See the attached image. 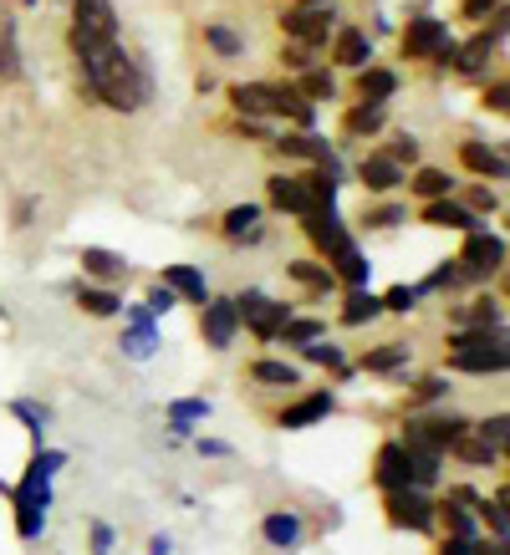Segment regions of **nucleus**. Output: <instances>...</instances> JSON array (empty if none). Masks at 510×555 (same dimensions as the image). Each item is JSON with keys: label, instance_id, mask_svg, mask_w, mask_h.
Segmentation results:
<instances>
[{"label": "nucleus", "instance_id": "17", "mask_svg": "<svg viewBox=\"0 0 510 555\" xmlns=\"http://www.w3.org/2000/svg\"><path fill=\"white\" fill-rule=\"evenodd\" d=\"M164 286L174 291V296H184V301H209V291H204V275L194 266H169L164 270Z\"/></svg>", "mask_w": 510, "mask_h": 555}, {"label": "nucleus", "instance_id": "27", "mask_svg": "<svg viewBox=\"0 0 510 555\" xmlns=\"http://www.w3.org/2000/svg\"><path fill=\"white\" fill-rule=\"evenodd\" d=\"M373 317H383V301L368 296V291H353L347 306H342V321H347V326H362V321H373Z\"/></svg>", "mask_w": 510, "mask_h": 555}, {"label": "nucleus", "instance_id": "34", "mask_svg": "<svg viewBox=\"0 0 510 555\" xmlns=\"http://www.w3.org/2000/svg\"><path fill=\"white\" fill-rule=\"evenodd\" d=\"M291 281H302V286H311V291H327L332 286V270L311 266V260H291Z\"/></svg>", "mask_w": 510, "mask_h": 555}, {"label": "nucleus", "instance_id": "3", "mask_svg": "<svg viewBox=\"0 0 510 555\" xmlns=\"http://www.w3.org/2000/svg\"><path fill=\"white\" fill-rule=\"evenodd\" d=\"M235 317L245 321L260 341H276L281 326L291 321V311H286V301H271V296H260V291H245V296H235Z\"/></svg>", "mask_w": 510, "mask_h": 555}, {"label": "nucleus", "instance_id": "50", "mask_svg": "<svg viewBox=\"0 0 510 555\" xmlns=\"http://www.w3.org/2000/svg\"><path fill=\"white\" fill-rule=\"evenodd\" d=\"M439 555H475V540H444Z\"/></svg>", "mask_w": 510, "mask_h": 555}, {"label": "nucleus", "instance_id": "39", "mask_svg": "<svg viewBox=\"0 0 510 555\" xmlns=\"http://www.w3.org/2000/svg\"><path fill=\"white\" fill-rule=\"evenodd\" d=\"M204 41L220 51V56H240V51H245V41H240L235 31H225V26H209V31H204Z\"/></svg>", "mask_w": 510, "mask_h": 555}, {"label": "nucleus", "instance_id": "6", "mask_svg": "<svg viewBox=\"0 0 510 555\" xmlns=\"http://www.w3.org/2000/svg\"><path fill=\"white\" fill-rule=\"evenodd\" d=\"M281 26H286V36H296L302 47H317V41L332 36V11H322V5H291L286 16H281Z\"/></svg>", "mask_w": 510, "mask_h": 555}, {"label": "nucleus", "instance_id": "2", "mask_svg": "<svg viewBox=\"0 0 510 555\" xmlns=\"http://www.w3.org/2000/svg\"><path fill=\"white\" fill-rule=\"evenodd\" d=\"M72 51L87 56V51L98 47H113L118 41V16H113V5L107 0H77L72 5Z\"/></svg>", "mask_w": 510, "mask_h": 555}, {"label": "nucleus", "instance_id": "52", "mask_svg": "<svg viewBox=\"0 0 510 555\" xmlns=\"http://www.w3.org/2000/svg\"><path fill=\"white\" fill-rule=\"evenodd\" d=\"M470 204H475V209H495V204H500V199H495L490 189H475V194H470Z\"/></svg>", "mask_w": 510, "mask_h": 555}, {"label": "nucleus", "instance_id": "35", "mask_svg": "<svg viewBox=\"0 0 510 555\" xmlns=\"http://www.w3.org/2000/svg\"><path fill=\"white\" fill-rule=\"evenodd\" d=\"M169 418H174V428H179V434H189V423H194V418H209V403H204V398H184V403L169 408Z\"/></svg>", "mask_w": 510, "mask_h": 555}, {"label": "nucleus", "instance_id": "46", "mask_svg": "<svg viewBox=\"0 0 510 555\" xmlns=\"http://www.w3.org/2000/svg\"><path fill=\"white\" fill-rule=\"evenodd\" d=\"M169 306H174V291L169 286H153L149 291V317H153V311H169Z\"/></svg>", "mask_w": 510, "mask_h": 555}, {"label": "nucleus", "instance_id": "4", "mask_svg": "<svg viewBox=\"0 0 510 555\" xmlns=\"http://www.w3.org/2000/svg\"><path fill=\"white\" fill-rule=\"evenodd\" d=\"M455 41H449V31H444V21L434 16H413L404 31V56H413V62H429V56H439V62H455Z\"/></svg>", "mask_w": 510, "mask_h": 555}, {"label": "nucleus", "instance_id": "13", "mask_svg": "<svg viewBox=\"0 0 510 555\" xmlns=\"http://www.w3.org/2000/svg\"><path fill=\"white\" fill-rule=\"evenodd\" d=\"M357 179L373 189V194H388V189L404 184V169L393 164V158H383V153H373V158H362V169H357Z\"/></svg>", "mask_w": 510, "mask_h": 555}, {"label": "nucleus", "instance_id": "31", "mask_svg": "<svg viewBox=\"0 0 510 555\" xmlns=\"http://www.w3.org/2000/svg\"><path fill=\"white\" fill-rule=\"evenodd\" d=\"M21 72V56H16V31H11V21H0V77L11 82Z\"/></svg>", "mask_w": 510, "mask_h": 555}, {"label": "nucleus", "instance_id": "8", "mask_svg": "<svg viewBox=\"0 0 510 555\" xmlns=\"http://www.w3.org/2000/svg\"><path fill=\"white\" fill-rule=\"evenodd\" d=\"M388 520L398 530H429L434 525V505H429L419 489H398V494H388Z\"/></svg>", "mask_w": 510, "mask_h": 555}, {"label": "nucleus", "instance_id": "37", "mask_svg": "<svg viewBox=\"0 0 510 555\" xmlns=\"http://www.w3.org/2000/svg\"><path fill=\"white\" fill-rule=\"evenodd\" d=\"M281 337L296 341V347H311V341L322 337V321H286V326H281Z\"/></svg>", "mask_w": 510, "mask_h": 555}, {"label": "nucleus", "instance_id": "36", "mask_svg": "<svg viewBox=\"0 0 510 555\" xmlns=\"http://www.w3.org/2000/svg\"><path fill=\"white\" fill-rule=\"evenodd\" d=\"M449 449H455L459 459H464V464H495V449H485V443H480V438H455V443H449Z\"/></svg>", "mask_w": 510, "mask_h": 555}, {"label": "nucleus", "instance_id": "49", "mask_svg": "<svg viewBox=\"0 0 510 555\" xmlns=\"http://www.w3.org/2000/svg\"><path fill=\"white\" fill-rule=\"evenodd\" d=\"M485 107H495V113H506V82H495L490 92H485Z\"/></svg>", "mask_w": 510, "mask_h": 555}, {"label": "nucleus", "instance_id": "29", "mask_svg": "<svg viewBox=\"0 0 510 555\" xmlns=\"http://www.w3.org/2000/svg\"><path fill=\"white\" fill-rule=\"evenodd\" d=\"M255 219H260L255 204H235V209L225 215V235L230 240H255Z\"/></svg>", "mask_w": 510, "mask_h": 555}, {"label": "nucleus", "instance_id": "10", "mask_svg": "<svg viewBox=\"0 0 510 555\" xmlns=\"http://www.w3.org/2000/svg\"><path fill=\"white\" fill-rule=\"evenodd\" d=\"M306 235H311V245H317L327 260H337L342 250H353V235L342 230V219L332 215V209H322V215H306Z\"/></svg>", "mask_w": 510, "mask_h": 555}, {"label": "nucleus", "instance_id": "53", "mask_svg": "<svg viewBox=\"0 0 510 555\" xmlns=\"http://www.w3.org/2000/svg\"><path fill=\"white\" fill-rule=\"evenodd\" d=\"M302 5H317V0H302Z\"/></svg>", "mask_w": 510, "mask_h": 555}, {"label": "nucleus", "instance_id": "44", "mask_svg": "<svg viewBox=\"0 0 510 555\" xmlns=\"http://www.w3.org/2000/svg\"><path fill=\"white\" fill-rule=\"evenodd\" d=\"M281 62H286V67H296V72H311V51H306V47H286V51H281Z\"/></svg>", "mask_w": 510, "mask_h": 555}, {"label": "nucleus", "instance_id": "23", "mask_svg": "<svg viewBox=\"0 0 510 555\" xmlns=\"http://www.w3.org/2000/svg\"><path fill=\"white\" fill-rule=\"evenodd\" d=\"M82 270H92L98 281H123V275H128V260L113 250H82Z\"/></svg>", "mask_w": 510, "mask_h": 555}, {"label": "nucleus", "instance_id": "15", "mask_svg": "<svg viewBox=\"0 0 510 555\" xmlns=\"http://www.w3.org/2000/svg\"><path fill=\"white\" fill-rule=\"evenodd\" d=\"M424 219L429 224H439V230H475V215L464 209V204H455V199H434V204H424Z\"/></svg>", "mask_w": 510, "mask_h": 555}, {"label": "nucleus", "instance_id": "30", "mask_svg": "<svg viewBox=\"0 0 510 555\" xmlns=\"http://www.w3.org/2000/svg\"><path fill=\"white\" fill-rule=\"evenodd\" d=\"M251 377L255 383H266V387H291L296 383V367H291V362H255Z\"/></svg>", "mask_w": 510, "mask_h": 555}, {"label": "nucleus", "instance_id": "16", "mask_svg": "<svg viewBox=\"0 0 510 555\" xmlns=\"http://www.w3.org/2000/svg\"><path fill=\"white\" fill-rule=\"evenodd\" d=\"M393 87H398V77H393L388 67H362V77H357V98L368 102V107H383V98H393Z\"/></svg>", "mask_w": 510, "mask_h": 555}, {"label": "nucleus", "instance_id": "43", "mask_svg": "<svg viewBox=\"0 0 510 555\" xmlns=\"http://www.w3.org/2000/svg\"><path fill=\"white\" fill-rule=\"evenodd\" d=\"M383 158H393L398 169H404V164H419V143H413V138H393V149L383 153Z\"/></svg>", "mask_w": 510, "mask_h": 555}, {"label": "nucleus", "instance_id": "11", "mask_svg": "<svg viewBox=\"0 0 510 555\" xmlns=\"http://www.w3.org/2000/svg\"><path fill=\"white\" fill-rule=\"evenodd\" d=\"M271 204L281 209V215H296V219H306V215H322L317 209V199H311V189H306V179H271Z\"/></svg>", "mask_w": 510, "mask_h": 555}, {"label": "nucleus", "instance_id": "32", "mask_svg": "<svg viewBox=\"0 0 510 555\" xmlns=\"http://www.w3.org/2000/svg\"><path fill=\"white\" fill-rule=\"evenodd\" d=\"M342 128H347V133H378V128H383V107H368V102H362V107H353V113H347V122H342Z\"/></svg>", "mask_w": 510, "mask_h": 555}, {"label": "nucleus", "instance_id": "22", "mask_svg": "<svg viewBox=\"0 0 510 555\" xmlns=\"http://www.w3.org/2000/svg\"><path fill=\"white\" fill-rule=\"evenodd\" d=\"M408 189H413L424 204H434V199H449V189L455 184H449V173L444 169H419L413 179H408Z\"/></svg>", "mask_w": 510, "mask_h": 555}, {"label": "nucleus", "instance_id": "1", "mask_svg": "<svg viewBox=\"0 0 510 555\" xmlns=\"http://www.w3.org/2000/svg\"><path fill=\"white\" fill-rule=\"evenodd\" d=\"M77 62H82V82H87L92 98H102L107 107H118V113H138V107H143V98H149V77H143V67H138L118 41H113V47L87 51V56H77Z\"/></svg>", "mask_w": 510, "mask_h": 555}, {"label": "nucleus", "instance_id": "12", "mask_svg": "<svg viewBox=\"0 0 510 555\" xmlns=\"http://www.w3.org/2000/svg\"><path fill=\"white\" fill-rule=\"evenodd\" d=\"M200 326H204V341H209V347H230V341H235V326H240L235 301H204Z\"/></svg>", "mask_w": 510, "mask_h": 555}, {"label": "nucleus", "instance_id": "24", "mask_svg": "<svg viewBox=\"0 0 510 555\" xmlns=\"http://www.w3.org/2000/svg\"><path fill=\"white\" fill-rule=\"evenodd\" d=\"M271 113H286V118H296L306 128V122H311V102H306L296 87H271Z\"/></svg>", "mask_w": 510, "mask_h": 555}, {"label": "nucleus", "instance_id": "41", "mask_svg": "<svg viewBox=\"0 0 510 555\" xmlns=\"http://www.w3.org/2000/svg\"><path fill=\"white\" fill-rule=\"evenodd\" d=\"M413 301H419L413 286H393L388 296H383V311H398V317H404V311H413Z\"/></svg>", "mask_w": 510, "mask_h": 555}, {"label": "nucleus", "instance_id": "5", "mask_svg": "<svg viewBox=\"0 0 510 555\" xmlns=\"http://www.w3.org/2000/svg\"><path fill=\"white\" fill-rule=\"evenodd\" d=\"M500 260H506V240L485 235V230H470L464 255H459V275H490V270H500Z\"/></svg>", "mask_w": 510, "mask_h": 555}, {"label": "nucleus", "instance_id": "25", "mask_svg": "<svg viewBox=\"0 0 510 555\" xmlns=\"http://www.w3.org/2000/svg\"><path fill=\"white\" fill-rule=\"evenodd\" d=\"M230 98H235V107L251 113V118H266V113H271V87L266 82H245V87H235Z\"/></svg>", "mask_w": 510, "mask_h": 555}, {"label": "nucleus", "instance_id": "28", "mask_svg": "<svg viewBox=\"0 0 510 555\" xmlns=\"http://www.w3.org/2000/svg\"><path fill=\"white\" fill-rule=\"evenodd\" d=\"M332 270H337V275H342V281H347L353 291L368 286V260H362V250H357V245H353V250H342L337 260H332Z\"/></svg>", "mask_w": 510, "mask_h": 555}, {"label": "nucleus", "instance_id": "7", "mask_svg": "<svg viewBox=\"0 0 510 555\" xmlns=\"http://www.w3.org/2000/svg\"><path fill=\"white\" fill-rule=\"evenodd\" d=\"M373 479H378V489H383V494L413 489V469H408V449H404V443H383V449H378Z\"/></svg>", "mask_w": 510, "mask_h": 555}, {"label": "nucleus", "instance_id": "51", "mask_svg": "<svg viewBox=\"0 0 510 555\" xmlns=\"http://www.w3.org/2000/svg\"><path fill=\"white\" fill-rule=\"evenodd\" d=\"M485 11H495V0H464V16L470 21H480Z\"/></svg>", "mask_w": 510, "mask_h": 555}, {"label": "nucleus", "instance_id": "19", "mask_svg": "<svg viewBox=\"0 0 510 555\" xmlns=\"http://www.w3.org/2000/svg\"><path fill=\"white\" fill-rule=\"evenodd\" d=\"M276 149L286 153V158H306V164H327V158H332V153H327V138H311V133L276 138Z\"/></svg>", "mask_w": 510, "mask_h": 555}, {"label": "nucleus", "instance_id": "40", "mask_svg": "<svg viewBox=\"0 0 510 555\" xmlns=\"http://www.w3.org/2000/svg\"><path fill=\"white\" fill-rule=\"evenodd\" d=\"M296 92H302V98H332L337 87H332V77H327V72H306Z\"/></svg>", "mask_w": 510, "mask_h": 555}, {"label": "nucleus", "instance_id": "14", "mask_svg": "<svg viewBox=\"0 0 510 555\" xmlns=\"http://www.w3.org/2000/svg\"><path fill=\"white\" fill-rule=\"evenodd\" d=\"M327 413H332V392H311V398H302V403H291L286 413H281V428H311V423H322Z\"/></svg>", "mask_w": 510, "mask_h": 555}, {"label": "nucleus", "instance_id": "21", "mask_svg": "<svg viewBox=\"0 0 510 555\" xmlns=\"http://www.w3.org/2000/svg\"><path fill=\"white\" fill-rule=\"evenodd\" d=\"M260 535L271 540L276 551H291V545L302 540V520H296V515H286V509H276V515H266V525H260Z\"/></svg>", "mask_w": 510, "mask_h": 555}, {"label": "nucleus", "instance_id": "48", "mask_svg": "<svg viewBox=\"0 0 510 555\" xmlns=\"http://www.w3.org/2000/svg\"><path fill=\"white\" fill-rule=\"evenodd\" d=\"M113 551V530L107 525H92V555H107Z\"/></svg>", "mask_w": 510, "mask_h": 555}, {"label": "nucleus", "instance_id": "45", "mask_svg": "<svg viewBox=\"0 0 510 555\" xmlns=\"http://www.w3.org/2000/svg\"><path fill=\"white\" fill-rule=\"evenodd\" d=\"M398 219H404V209H373V215H368V224H373V230H393V224H398Z\"/></svg>", "mask_w": 510, "mask_h": 555}, {"label": "nucleus", "instance_id": "20", "mask_svg": "<svg viewBox=\"0 0 510 555\" xmlns=\"http://www.w3.org/2000/svg\"><path fill=\"white\" fill-rule=\"evenodd\" d=\"M459 158H464V169L485 173V179H506V153L485 149V143H464V149H459Z\"/></svg>", "mask_w": 510, "mask_h": 555}, {"label": "nucleus", "instance_id": "33", "mask_svg": "<svg viewBox=\"0 0 510 555\" xmlns=\"http://www.w3.org/2000/svg\"><path fill=\"white\" fill-rule=\"evenodd\" d=\"M404 362H408V347H398V341L362 357V367H368V372H393V367H404Z\"/></svg>", "mask_w": 510, "mask_h": 555}, {"label": "nucleus", "instance_id": "47", "mask_svg": "<svg viewBox=\"0 0 510 555\" xmlns=\"http://www.w3.org/2000/svg\"><path fill=\"white\" fill-rule=\"evenodd\" d=\"M439 392H444V383H439V377H424V383H419V392H413V403H434Z\"/></svg>", "mask_w": 510, "mask_h": 555}, {"label": "nucleus", "instance_id": "9", "mask_svg": "<svg viewBox=\"0 0 510 555\" xmlns=\"http://www.w3.org/2000/svg\"><path fill=\"white\" fill-rule=\"evenodd\" d=\"M506 347L500 337L495 341H480V347H449V367L455 372H506Z\"/></svg>", "mask_w": 510, "mask_h": 555}, {"label": "nucleus", "instance_id": "38", "mask_svg": "<svg viewBox=\"0 0 510 555\" xmlns=\"http://www.w3.org/2000/svg\"><path fill=\"white\" fill-rule=\"evenodd\" d=\"M506 413H495V418H485L480 423V443H485V449H495V454H500V449H506Z\"/></svg>", "mask_w": 510, "mask_h": 555}, {"label": "nucleus", "instance_id": "26", "mask_svg": "<svg viewBox=\"0 0 510 555\" xmlns=\"http://www.w3.org/2000/svg\"><path fill=\"white\" fill-rule=\"evenodd\" d=\"M77 306H82L87 317H118L123 301L113 291H98V286H77Z\"/></svg>", "mask_w": 510, "mask_h": 555}, {"label": "nucleus", "instance_id": "42", "mask_svg": "<svg viewBox=\"0 0 510 555\" xmlns=\"http://www.w3.org/2000/svg\"><path fill=\"white\" fill-rule=\"evenodd\" d=\"M306 362H317V367H342V352L332 341H311V347H306Z\"/></svg>", "mask_w": 510, "mask_h": 555}, {"label": "nucleus", "instance_id": "18", "mask_svg": "<svg viewBox=\"0 0 510 555\" xmlns=\"http://www.w3.org/2000/svg\"><path fill=\"white\" fill-rule=\"evenodd\" d=\"M337 62L342 67H368V56H373V41H368V31H353V26H347V31H337Z\"/></svg>", "mask_w": 510, "mask_h": 555}]
</instances>
